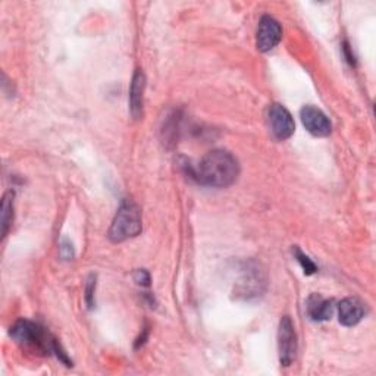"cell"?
Returning <instances> with one entry per match:
<instances>
[{"label": "cell", "mask_w": 376, "mask_h": 376, "mask_svg": "<svg viewBox=\"0 0 376 376\" xmlns=\"http://www.w3.org/2000/svg\"><path fill=\"white\" fill-rule=\"evenodd\" d=\"M239 174V162L230 151L222 149L209 151L202 159L199 168L194 171V176L199 183L216 188L230 187L235 183Z\"/></svg>", "instance_id": "obj_1"}, {"label": "cell", "mask_w": 376, "mask_h": 376, "mask_svg": "<svg viewBox=\"0 0 376 376\" xmlns=\"http://www.w3.org/2000/svg\"><path fill=\"white\" fill-rule=\"evenodd\" d=\"M142 232V212L138 206L125 200L112 220V225L109 230V239L114 243H122L133 236H137Z\"/></svg>", "instance_id": "obj_2"}, {"label": "cell", "mask_w": 376, "mask_h": 376, "mask_svg": "<svg viewBox=\"0 0 376 376\" xmlns=\"http://www.w3.org/2000/svg\"><path fill=\"white\" fill-rule=\"evenodd\" d=\"M10 336L18 343L34 345L40 348V350L54 352V344H57V340L50 338L43 331V328H40L33 322H29V320H20V322L13 325V328L10 329Z\"/></svg>", "instance_id": "obj_3"}, {"label": "cell", "mask_w": 376, "mask_h": 376, "mask_svg": "<svg viewBox=\"0 0 376 376\" xmlns=\"http://www.w3.org/2000/svg\"><path fill=\"white\" fill-rule=\"evenodd\" d=\"M278 347H280V361L283 366H289L296 359L297 353V336L288 316L281 319L280 331H278Z\"/></svg>", "instance_id": "obj_4"}, {"label": "cell", "mask_w": 376, "mask_h": 376, "mask_svg": "<svg viewBox=\"0 0 376 376\" xmlns=\"http://www.w3.org/2000/svg\"><path fill=\"white\" fill-rule=\"evenodd\" d=\"M268 121L271 131L278 140H287V138H289L296 131L294 119H292L291 114L280 103H273L269 106Z\"/></svg>", "instance_id": "obj_5"}, {"label": "cell", "mask_w": 376, "mask_h": 376, "mask_svg": "<svg viewBox=\"0 0 376 376\" xmlns=\"http://www.w3.org/2000/svg\"><path fill=\"white\" fill-rule=\"evenodd\" d=\"M281 37H283L281 24L269 15L262 17L259 22V29H257V38H256L257 49L260 52H269L273 47H276L278 43H280Z\"/></svg>", "instance_id": "obj_6"}, {"label": "cell", "mask_w": 376, "mask_h": 376, "mask_svg": "<svg viewBox=\"0 0 376 376\" xmlns=\"http://www.w3.org/2000/svg\"><path fill=\"white\" fill-rule=\"evenodd\" d=\"M301 122L312 135L326 137L331 134V122L322 110L315 106H304L300 112Z\"/></svg>", "instance_id": "obj_7"}, {"label": "cell", "mask_w": 376, "mask_h": 376, "mask_svg": "<svg viewBox=\"0 0 376 376\" xmlns=\"http://www.w3.org/2000/svg\"><path fill=\"white\" fill-rule=\"evenodd\" d=\"M144 89H146V75L142 69H137L130 89V110L134 119H138L143 114Z\"/></svg>", "instance_id": "obj_8"}, {"label": "cell", "mask_w": 376, "mask_h": 376, "mask_svg": "<svg viewBox=\"0 0 376 376\" xmlns=\"http://www.w3.org/2000/svg\"><path fill=\"white\" fill-rule=\"evenodd\" d=\"M365 316V308L357 299H344L338 306V317L344 326L357 325Z\"/></svg>", "instance_id": "obj_9"}, {"label": "cell", "mask_w": 376, "mask_h": 376, "mask_svg": "<svg viewBox=\"0 0 376 376\" xmlns=\"http://www.w3.org/2000/svg\"><path fill=\"white\" fill-rule=\"evenodd\" d=\"M332 312H333L332 300H325L317 294L310 296L308 301V313L313 320H316V322H322V320L331 319Z\"/></svg>", "instance_id": "obj_10"}, {"label": "cell", "mask_w": 376, "mask_h": 376, "mask_svg": "<svg viewBox=\"0 0 376 376\" xmlns=\"http://www.w3.org/2000/svg\"><path fill=\"white\" fill-rule=\"evenodd\" d=\"M13 222V193L9 191L2 200V213H0V224H2V236L8 235L9 228Z\"/></svg>", "instance_id": "obj_11"}, {"label": "cell", "mask_w": 376, "mask_h": 376, "mask_svg": "<svg viewBox=\"0 0 376 376\" xmlns=\"http://www.w3.org/2000/svg\"><path fill=\"white\" fill-rule=\"evenodd\" d=\"M294 255H296V259H297V262L301 264V268H303V271H304V273H308V275H312V273H315L316 271H317V268H316V264L308 257V256H306L303 252H301V250L299 248V247H296L294 248Z\"/></svg>", "instance_id": "obj_12"}, {"label": "cell", "mask_w": 376, "mask_h": 376, "mask_svg": "<svg viewBox=\"0 0 376 376\" xmlns=\"http://www.w3.org/2000/svg\"><path fill=\"white\" fill-rule=\"evenodd\" d=\"M134 281L138 284V285H143V287H149L150 285V275L147 271L144 269H138L134 272L133 275Z\"/></svg>", "instance_id": "obj_13"}, {"label": "cell", "mask_w": 376, "mask_h": 376, "mask_svg": "<svg viewBox=\"0 0 376 376\" xmlns=\"http://www.w3.org/2000/svg\"><path fill=\"white\" fill-rule=\"evenodd\" d=\"M94 287H96V278L94 276H90V280L87 283V289H86V292H87V294H86V301L89 304V308H93V303H94V300H93V297H94Z\"/></svg>", "instance_id": "obj_14"}, {"label": "cell", "mask_w": 376, "mask_h": 376, "mask_svg": "<svg viewBox=\"0 0 376 376\" xmlns=\"http://www.w3.org/2000/svg\"><path fill=\"white\" fill-rule=\"evenodd\" d=\"M61 255L63 259L69 260V259H73L74 256V252H73V244L69 243L68 240H63L62 243V247H61Z\"/></svg>", "instance_id": "obj_15"}, {"label": "cell", "mask_w": 376, "mask_h": 376, "mask_svg": "<svg viewBox=\"0 0 376 376\" xmlns=\"http://www.w3.org/2000/svg\"><path fill=\"white\" fill-rule=\"evenodd\" d=\"M344 52H345V57H347V61L348 62H350L352 65L354 63V57H353V54H352V52H350V47H348V45L347 43H344Z\"/></svg>", "instance_id": "obj_16"}]
</instances>
